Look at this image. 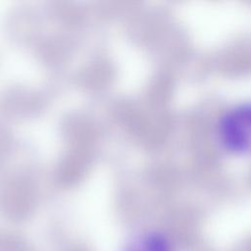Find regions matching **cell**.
Wrapping results in <instances>:
<instances>
[{
    "label": "cell",
    "instance_id": "obj_1",
    "mask_svg": "<svg viewBox=\"0 0 251 251\" xmlns=\"http://www.w3.org/2000/svg\"><path fill=\"white\" fill-rule=\"evenodd\" d=\"M220 140L233 151H251V102L230 107L218 125Z\"/></svg>",
    "mask_w": 251,
    "mask_h": 251
},
{
    "label": "cell",
    "instance_id": "obj_2",
    "mask_svg": "<svg viewBox=\"0 0 251 251\" xmlns=\"http://www.w3.org/2000/svg\"><path fill=\"white\" fill-rule=\"evenodd\" d=\"M126 251H172V249L163 236L147 234L130 243Z\"/></svg>",
    "mask_w": 251,
    "mask_h": 251
}]
</instances>
